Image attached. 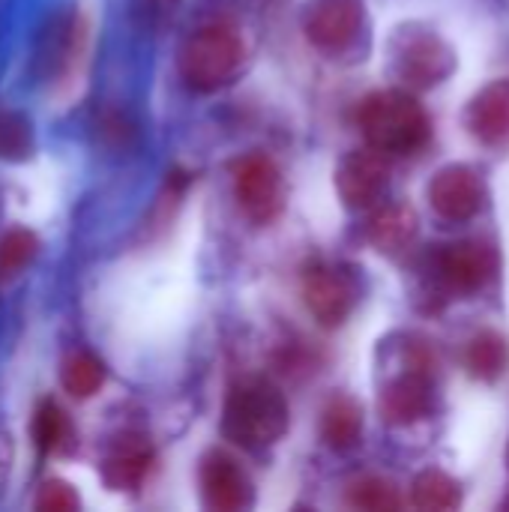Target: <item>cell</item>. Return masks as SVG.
I'll return each mask as SVG.
<instances>
[{
	"instance_id": "cell-28",
	"label": "cell",
	"mask_w": 509,
	"mask_h": 512,
	"mask_svg": "<svg viewBox=\"0 0 509 512\" xmlns=\"http://www.w3.org/2000/svg\"><path fill=\"white\" fill-rule=\"evenodd\" d=\"M252 3H255L258 9H270V6H282L285 0H252Z\"/></svg>"
},
{
	"instance_id": "cell-16",
	"label": "cell",
	"mask_w": 509,
	"mask_h": 512,
	"mask_svg": "<svg viewBox=\"0 0 509 512\" xmlns=\"http://www.w3.org/2000/svg\"><path fill=\"white\" fill-rule=\"evenodd\" d=\"M417 213L414 207L393 201V204H375V213L366 222V240L381 252V255H402L411 249L417 240Z\"/></svg>"
},
{
	"instance_id": "cell-25",
	"label": "cell",
	"mask_w": 509,
	"mask_h": 512,
	"mask_svg": "<svg viewBox=\"0 0 509 512\" xmlns=\"http://www.w3.org/2000/svg\"><path fill=\"white\" fill-rule=\"evenodd\" d=\"M78 507H81V498L66 480H45L33 498V510L39 512H75Z\"/></svg>"
},
{
	"instance_id": "cell-1",
	"label": "cell",
	"mask_w": 509,
	"mask_h": 512,
	"mask_svg": "<svg viewBox=\"0 0 509 512\" xmlns=\"http://www.w3.org/2000/svg\"><path fill=\"white\" fill-rule=\"evenodd\" d=\"M381 387L378 414L387 426L405 429L438 414V354L417 333H396L381 342Z\"/></svg>"
},
{
	"instance_id": "cell-12",
	"label": "cell",
	"mask_w": 509,
	"mask_h": 512,
	"mask_svg": "<svg viewBox=\"0 0 509 512\" xmlns=\"http://www.w3.org/2000/svg\"><path fill=\"white\" fill-rule=\"evenodd\" d=\"M336 195L348 210H372L381 204L387 186H390V162L384 153L363 147L342 156L333 174Z\"/></svg>"
},
{
	"instance_id": "cell-3",
	"label": "cell",
	"mask_w": 509,
	"mask_h": 512,
	"mask_svg": "<svg viewBox=\"0 0 509 512\" xmlns=\"http://www.w3.org/2000/svg\"><path fill=\"white\" fill-rule=\"evenodd\" d=\"M291 426V408L285 396L261 381H240L231 387L222 408V435L246 453H264L276 447Z\"/></svg>"
},
{
	"instance_id": "cell-18",
	"label": "cell",
	"mask_w": 509,
	"mask_h": 512,
	"mask_svg": "<svg viewBox=\"0 0 509 512\" xmlns=\"http://www.w3.org/2000/svg\"><path fill=\"white\" fill-rule=\"evenodd\" d=\"M509 366V342L498 330H480L465 345V372L474 381L495 384Z\"/></svg>"
},
{
	"instance_id": "cell-7",
	"label": "cell",
	"mask_w": 509,
	"mask_h": 512,
	"mask_svg": "<svg viewBox=\"0 0 509 512\" xmlns=\"http://www.w3.org/2000/svg\"><path fill=\"white\" fill-rule=\"evenodd\" d=\"M363 297V276L351 264H315L303 276V303L309 315L324 327H342Z\"/></svg>"
},
{
	"instance_id": "cell-27",
	"label": "cell",
	"mask_w": 509,
	"mask_h": 512,
	"mask_svg": "<svg viewBox=\"0 0 509 512\" xmlns=\"http://www.w3.org/2000/svg\"><path fill=\"white\" fill-rule=\"evenodd\" d=\"M147 3H153V6L162 9V12H168V9L174 12V6H177V0H147Z\"/></svg>"
},
{
	"instance_id": "cell-6",
	"label": "cell",
	"mask_w": 509,
	"mask_h": 512,
	"mask_svg": "<svg viewBox=\"0 0 509 512\" xmlns=\"http://www.w3.org/2000/svg\"><path fill=\"white\" fill-rule=\"evenodd\" d=\"M390 69L411 90H432L456 72V51L426 24H402L390 36Z\"/></svg>"
},
{
	"instance_id": "cell-14",
	"label": "cell",
	"mask_w": 509,
	"mask_h": 512,
	"mask_svg": "<svg viewBox=\"0 0 509 512\" xmlns=\"http://www.w3.org/2000/svg\"><path fill=\"white\" fill-rule=\"evenodd\" d=\"M468 132L486 147L509 144V78L489 81L465 105Z\"/></svg>"
},
{
	"instance_id": "cell-19",
	"label": "cell",
	"mask_w": 509,
	"mask_h": 512,
	"mask_svg": "<svg viewBox=\"0 0 509 512\" xmlns=\"http://www.w3.org/2000/svg\"><path fill=\"white\" fill-rule=\"evenodd\" d=\"M30 435H33V444L42 456H63L75 444V429L69 423V414L54 399H42L36 405Z\"/></svg>"
},
{
	"instance_id": "cell-22",
	"label": "cell",
	"mask_w": 509,
	"mask_h": 512,
	"mask_svg": "<svg viewBox=\"0 0 509 512\" xmlns=\"http://www.w3.org/2000/svg\"><path fill=\"white\" fill-rule=\"evenodd\" d=\"M36 153V132L27 114L0 108V162L21 165Z\"/></svg>"
},
{
	"instance_id": "cell-2",
	"label": "cell",
	"mask_w": 509,
	"mask_h": 512,
	"mask_svg": "<svg viewBox=\"0 0 509 512\" xmlns=\"http://www.w3.org/2000/svg\"><path fill=\"white\" fill-rule=\"evenodd\" d=\"M417 312L441 315L453 300L474 297L498 273V249L483 237L432 243L417 258Z\"/></svg>"
},
{
	"instance_id": "cell-24",
	"label": "cell",
	"mask_w": 509,
	"mask_h": 512,
	"mask_svg": "<svg viewBox=\"0 0 509 512\" xmlns=\"http://www.w3.org/2000/svg\"><path fill=\"white\" fill-rule=\"evenodd\" d=\"M348 507L354 510H369V512H387V510H402V495L396 489V483L384 480V477H360L348 486L345 492Z\"/></svg>"
},
{
	"instance_id": "cell-8",
	"label": "cell",
	"mask_w": 509,
	"mask_h": 512,
	"mask_svg": "<svg viewBox=\"0 0 509 512\" xmlns=\"http://www.w3.org/2000/svg\"><path fill=\"white\" fill-rule=\"evenodd\" d=\"M231 189H234V201H237L240 213L255 225L276 222L285 210V201H288L285 174L264 153H249V156L234 162Z\"/></svg>"
},
{
	"instance_id": "cell-5",
	"label": "cell",
	"mask_w": 509,
	"mask_h": 512,
	"mask_svg": "<svg viewBox=\"0 0 509 512\" xmlns=\"http://www.w3.org/2000/svg\"><path fill=\"white\" fill-rule=\"evenodd\" d=\"M246 57L249 48L243 33L228 21H210L186 36L177 66L189 90L216 93L240 78Z\"/></svg>"
},
{
	"instance_id": "cell-13",
	"label": "cell",
	"mask_w": 509,
	"mask_h": 512,
	"mask_svg": "<svg viewBox=\"0 0 509 512\" xmlns=\"http://www.w3.org/2000/svg\"><path fill=\"white\" fill-rule=\"evenodd\" d=\"M156 462L153 444L144 432L126 429L114 435L99 459V477L111 492H135L150 477Z\"/></svg>"
},
{
	"instance_id": "cell-21",
	"label": "cell",
	"mask_w": 509,
	"mask_h": 512,
	"mask_svg": "<svg viewBox=\"0 0 509 512\" xmlns=\"http://www.w3.org/2000/svg\"><path fill=\"white\" fill-rule=\"evenodd\" d=\"M60 387L66 396L84 402L105 387V363L90 351H72L60 363Z\"/></svg>"
},
{
	"instance_id": "cell-17",
	"label": "cell",
	"mask_w": 509,
	"mask_h": 512,
	"mask_svg": "<svg viewBox=\"0 0 509 512\" xmlns=\"http://www.w3.org/2000/svg\"><path fill=\"white\" fill-rule=\"evenodd\" d=\"M363 429H366V414L363 405L348 396V393H336L327 399V405L321 408V441L327 450L333 453H351L360 447L363 441Z\"/></svg>"
},
{
	"instance_id": "cell-4",
	"label": "cell",
	"mask_w": 509,
	"mask_h": 512,
	"mask_svg": "<svg viewBox=\"0 0 509 512\" xmlns=\"http://www.w3.org/2000/svg\"><path fill=\"white\" fill-rule=\"evenodd\" d=\"M366 144L384 156H414L432 138V117L408 90L369 93L357 108Z\"/></svg>"
},
{
	"instance_id": "cell-23",
	"label": "cell",
	"mask_w": 509,
	"mask_h": 512,
	"mask_svg": "<svg viewBox=\"0 0 509 512\" xmlns=\"http://www.w3.org/2000/svg\"><path fill=\"white\" fill-rule=\"evenodd\" d=\"M39 255V237L30 228H9L0 237V288L9 285Z\"/></svg>"
},
{
	"instance_id": "cell-26",
	"label": "cell",
	"mask_w": 509,
	"mask_h": 512,
	"mask_svg": "<svg viewBox=\"0 0 509 512\" xmlns=\"http://www.w3.org/2000/svg\"><path fill=\"white\" fill-rule=\"evenodd\" d=\"M12 462H15V444H12V435H9L6 423H0V492H3L6 483H9Z\"/></svg>"
},
{
	"instance_id": "cell-15",
	"label": "cell",
	"mask_w": 509,
	"mask_h": 512,
	"mask_svg": "<svg viewBox=\"0 0 509 512\" xmlns=\"http://www.w3.org/2000/svg\"><path fill=\"white\" fill-rule=\"evenodd\" d=\"M87 39V24L78 9H69L51 21V27L42 33L39 48H36V72L42 78H57L63 75L81 54Z\"/></svg>"
},
{
	"instance_id": "cell-29",
	"label": "cell",
	"mask_w": 509,
	"mask_h": 512,
	"mask_svg": "<svg viewBox=\"0 0 509 512\" xmlns=\"http://www.w3.org/2000/svg\"><path fill=\"white\" fill-rule=\"evenodd\" d=\"M507 468H509V444H507Z\"/></svg>"
},
{
	"instance_id": "cell-11",
	"label": "cell",
	"mask_w": 509,
	"mask_h": 512,
	"mask_svg": "<svg viewBox=\"0 0 509 512\" xmlns=\"http://www.w3.org/2000/svg\"><path fill=\"white\" fill-rule=\"evenodd\" d=\"M201 501L213 512H243L255 504V483L249 471L225 450H207L198 465Z\"/></svg>"
},
{
	"instance_id": "cell-9",
	"label": "cell",
	"mask_w": 509,
	"mask_h": 512,
	"mask_svg": "<svg viewBox=\"0 0 509 512\" xmlns=\"http://www.w3.org/2000/svg\"><path fill=\"white\" fill-rule=\"evenodd\" d=\"M486 204H489V186L474 165L453 162L435 171L429 183V207L435 210L438 219L450 225H465L477 219Z\"/></svg>"
},
{
	"instance_id": "cell-10",
	"label": "cell",
	"mask_w": 509,
	"mask_h": 512,
	"mask_svg": "<svg viewBox=\"0 0 509 512\" xmlns=\"http://www.w3.org/2000/svg\"><path fill=\"white\" fill-rule=\"evenodd\" d=\"M366 27L363 0H312L303 15V33L321 54L339 57L351 51Z\"/></svg>"
},
{
	"instance_id": "cell-20",
	"label": "cell",
	"mask_w": 509,
	"mask_h": 512,
	"mask_svg": "<svg viewBox=\"0 0 509 512\" xmlns=\"http://www.w3.org/2000/svg\"><path fill=\"white\" fill-rule=\"evenodd\" d=\"M462 501H465L462 483L441 468H426L411 483V504L417 510L453 512L462 507Z\"/></svg>"
}]
</instances>
